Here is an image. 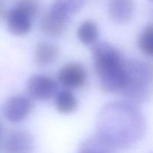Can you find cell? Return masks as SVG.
Instances as JSON below:
<instances>
[{"label":"cell","mask_w":153,"mask_h":153,"mask_svg":"<svg viewBox=\"0 0 153 153\" xmlns=\"http://www.w3.org/2000/svg\"><path fill=\"white\" fill-rule=\"evenodd\" d=\"M137 44L143 54L153 58V25H148L142 31Z\"/></svg>","instance_id":"cell-16"},{"label":"cell","mask_w":153,"mask_h":153,"mask_svg":"<svg viewBox=\"0 0 153 153\" xmlns=\"http://www.w3.org/2000/svg\"><path fill=\"white\" fill-rule=\"evenodd\" d=\"M146 122L140 111L129 102H111L97 118V135L111 147H127L140 141Z\"/></svg>","instance_id":"cell-1"},{"label":"cell","mask_w":153,"mask_h":153,"mask_svg":"<svg viewBox=\"0 0 153 153\" xmlns=\"http://www.w3.org/2000/svg\"><path fill=\"white\" fill-rule=\"evenodd\" d=\"M69 24L70 21L59 19L48 11L40 19L39 26L42 32L46 35L59 37L66 32Z\"/></svg>","instance_id":"cell-11"},{"label":"cell","mask_w":153,"mask_h":153,"mask_svg":"<svg viewBox=\"0 0 153 153\" xmlns=\"http://www.w3.org/2000/svg\"><path fill=\"white\" fill-rule=\"evenodd\" d=\"M134 0H109L108 1V15L116 22H128L134 14Z\"/></svg>","instance_id":"cell-9"},{"label":"cell","mask_w":153,"mask_h":153,"mask_svg":"<svg viewBox=\"0 0 153 153\" xmlns=\"http://www.w3.org/2000/svg\"><path fill=\"white\" fill-rule=\"evenodd\" d=\"M111 146L97 135L85 140L78 153H111Z\"/></svg>","instance_id":"cell-15"},{"label":"cell","mask_w":153,"mask_h":153,"mask_svg":"<svg viewBox=\"0 0 153 153\" xmlns=\"http://www.w3.org/2000/svg\"><path fill=\"white\" fill-rule=\"evenodd\" d=\"M34 142L32 135L24 130L11 131L3 144V153H32Z\"/></svg>","instance_id":"cell-7"},{"label":"cell","mask_w":153,"mask_h":153,"mask_svg":"<svg viewBox=\"0 0 153 153\" xmlns=\"http://www.w3.org/2000/svg\"><path fill=\"white\" fill-rule=\"evenodd\" d=\"M15 6L23 10L33 18L40 10V0H16Z\"/></svg>","instance_id":"cell-17"},{"label":"cell","mask_w":153,"mask_h":153,"mask_svg":"<svg viewBox=\"0 0 153 153\" xmlns=\"http://www.w3.org/2000/svg\"><path fill=\"white\" fill-rule=\"evenodd\" d=\"M7 13H5V10H4V5L2 4V3L0 1V19H2L4 16H6Z\"/></svg>","instance_id":"cell-18"},{"label":"cell","mask_w":153,"mask_h":153,"mask_svg":"<svg viewBox=\"0 0 153 153\" xmlns=\"http://www.w3.org/2000/svg\"><path fill=\"white\" fill-rule=\"evenodd\" d=\"M85 2L86 0H55L49 11L59 19L70 21V16L82 10Z\"/></svg>","instance_id":"cell-10"},{"label":"cell","mask_w":153,"mask_h":153,"mask_svg":"<svg viewBox=\"0 0 153 153\" xmlns=\"http://www.w3.org/2000/svg\"><path fill=\"white\" fill-rule=\"evenodd\" d=\"M33 107L31 98L23 95H15L7 99L4 102L3 115L9 122L19 123L28 116Z\"/></svg>","instance_id":"cell-5"},{"label":"cell","mask_w":153,"mask_h":153,"mask_svg":"<svg viewBox=\"0 0 153 153\" xmlns=\"http://www.w3.org/2000/svg\"><path fill=\"white\" fill-rule=\"evenodd\" d=\"M92 59L102 91L116 93L122 91L126 82L125 61L117 49L108 42L93 45Z\"/></svg>","instance_id":"cell-2"},{"label":"cell","mask_w":153,"mask_h":153,"mask_svg":"<svg viewBox=\"0 0 153 153\" xmlns=\"http://www.w3.org/2000/svg\"><path fill=\"white\" fill-rule=\"evenodd\" d=\"M55 105L58 111L61 114H70L77 109V99L74 94L68 90L61 91L58 92L55 97Z\"/></svg>","instance_id":"cell-13"},{"label":"cell","mask_w":153,"mask_h":153,"mask_svg":"<svg viewBox=\"0 0 153 153\" xmlns=\"http://www.w3.org/2000/svg\"><path fill=\"white\" fill-rule=\"evenodd\" d=\"M126 82L121 92L127 102L135 104L147 100L153 83V63L140 60L125 61Z\"/></svg>","instance_id":"cell-3"},{"label":"cell","mask_w":153,"mask_h":153,"mask_svg":"<svg viewBox=\"0 0 153 153\" xmlns=\"http://www.w3.org/2000/svg\"><path fill=\"white\" fill-rule=\"evenodd\" d=\"M78 37L85 45H94L99 37V28L94 21H84L79 26L77 32Z\"/></svg>","instance_id":"cell-14"},{"label":"cell","mask_w":153,"mask_h":153,"mask_svg":"<svg viewBox=\"0 0 153 153\" xmlns=\"http://www.w3.org/2000/svg\"><path fill=\"white\" fill-rule=\"evenodd\" d=\"M149 1H153V0H149Z\"/></svg>","instance_id":"cell-19"},{"label":"cell","mask_w":153,"mask_h":153,"mask_svg":"<svg viewBox=\"0 0 153 153\" xmlns=\"http://www.w3.org/2000/svg\"><path fill=\"white\" fill-rule=\"evenodd\" d=\"M27 91L31 99L46 101L58 94V84L46 75L35 74L28 80Z\"/></svg>","instance_id":"cell-4"},{"label":"cell","mask_w":153,"mask_h":153,"mask_svg":"<svg viewBox=\"0 0 153 153\" xmlns=\"http://www.w3.org/2000/svg\"><path fill=\"white\" fill-rule=\"evenodd\" d=\"M5 18L7 29L13 35H25L31 30L32 17L16 6L7 12Z\"/></svg>","instance_id":"cell-8"},{"label":"cell","mask_w":153,"mask_h":153,"mask_svg":"<svg viewBox=\"0 0 153 153\" xmlns=\"http://www.w3.org/2000/svg\"><path fill=\"white\" fill-rule=\"evenodd\" d=\"M87 71L81 63L70 62L61 67L58 73L60 83L68 89H77L87 82Z\"/></svg>","instance_id":"cell-6"},{"label":"cell","mask_w":153,"mask_h":153,"mask_svg":"<svg viewBox=\"0 0 153 153\" xmlns=\"http://www.w3.org/2000/svg\"><path fill=\"white\" fill-rule=\"evenodd\" d=\"M59 50L58 47L50 43H40L35 49L36 62L42 66L53 63L58 58Z\"/></svg>","instance_id":"cell-12"}]
</instances>
